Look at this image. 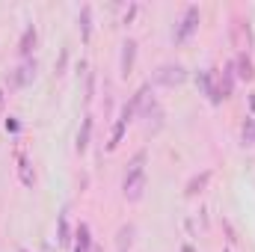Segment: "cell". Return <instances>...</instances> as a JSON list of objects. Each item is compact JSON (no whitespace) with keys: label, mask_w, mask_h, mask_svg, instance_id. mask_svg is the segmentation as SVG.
<instances>
[{"label":"cell","mask_w":255,"mask_h":252,"mask_svg":"<svg viewBox=\"0 0 255 252\" xmlns=\"http://www.w3.org/2000/svg\"><path fill=\"white\" fill-rule=\"evenodd\" d=\"M142 163H145V148H139L130 157V163H128L125 181H122V190H125L128 202H139L142 193H145V169H142Z\"/></svg>","instance_id":"obj_1"},{"label":"cell","mask_w":255,"mask_h":252,"mask_svg":"<svg viewBox=\"0 0 255 252\" xmlns=\"http://www.w3.org/2000/svg\"><path fill=\"white\" fill-rule=\"evenodd\" d=\"M184 80H187V68L178 63H166L154 71V83H160V86H178Z\"/></svg>","instance_id":"obj_2"},{"label":"cell","mask_w":255,"mask_h":252,"mask_svg":"<svg viewBox=\"0 0 255 252\" xmlns=\"http://www.w3.org/2000/svg\"><path fill=\"white\" fill-rule=\"evenodd\" d=\"M196 27H199V6H187V9H184V18H181V24L175 27V45L187 42L193 33H196Z\"/></svg>","instance_id":"obj_3"},{"label":"cell","mask_w":255,"mask_h":252,"mask_svg":"<svg viewBox=\"0 0 255 252\" xmlns=\"http://www.w3.org/2000/svg\"><path fill=\"white\" fill-rule=\"evenodd\" d=\"M36 68H39L36 60H30V57H27L24 63H21L12 74H9V77H6V80H9V86H27V83H33V80H36Z\"/></svg>","instance_id":"obj_4"},{"label":"cell","mask_w":255,"mask_h":252,"mask_svg":"<svg viewBox=\"0 0 255 252\" xmlns=\"http://www.w3.org/2000/svg\"><path fill=\"white\" fill-rule=\"evenodd\" d=\"M196 83H199V89L211 98V104H220V92H217V83H214V71H211V68H208V71H199Z\"/></svg>","instance_id":"obj_5"},{"label":"cell","mask_w":255,"mask_h":252,"mask_svg":"<svg viewBox=\"0 0 255 252\" xmlns=\"http://www.w3.org/2000/svg\"><path fill=\"white\" fill-rule=\"evenodd\" d=\"M133 60H136V42H133V39H128L125 45H122V65H119L122 77H128V74H130V68H133Z\"/></svg>","instance_id":"obj_6"},{"label":"cell","mask_w":255,"mask_h":252,"mask_svg":"<svg viewBox=\"0 0 255 252\" xmlns=\"http://www.w3.org/2000/svg\"><path fill=\"white\" fill-rule=\"evenodd\" d=\"M232 86H235V63H229V65H226V71H223V77H220V83H217L220 101L232 95Z\"/></svg>","instance_id":"obj_7"},{"label":"cell","mask_w":255,"mask_h":252,"mask_svg":"<svg viewBox=\"0 0 255 252\" xmlns=\"http://www.w3.org/2000/svg\"><path fill=\"white\" fill-rule=\"evenodd\" d=\"M89 136H92V116H83V127H80V133H77V142H74L77 154H83V151L89 148Z\"/></svg>","instance_id":"obj_8"},{"label":"cell","mask_w":255,"mask_h":252,"mask_svg":"<svg viewBox=\"0 0 255 252\" xmlns=\"http://www.w3.org/2000/svg\"><path fill=\"white\" fill-rule=\"evenodd\" d=\"M18 175H21V184L24 187H33L36 184V172H33V166H30V160L24 154L18 157Z\"/></svg>","instance_id":"obj_9"},{"label":"cell","mask_w":255,"mask_h":252,"mask_svg":"<svg viewBox=\"0 0 255 252\" xmlns=\"http://www.w3.org/2000/svg\"><path fill=\"white\" fill-rule=\"evenodd\" d=\"M235 74L238 77H244V80H253L255 71H253V60H250V54H238V60H235Z\"/></svg>","instance_id":"obj_10"},{"label":"cell","mask_w":255,"mask_h":252,"mask_svg":"<svg viewBox=\"0 0 255 252\" xmlns=\"http://www.w3.org/2000/svg\"><path fill=\"white\" fill-rule=\"evenodd\" d=\"M33 48H36V27H27L24 36H21V42H18V51H21V57H30Z\"/></svg>","instance_id":"obj_11"},{"label":"cell","mask_w":255,"mask_h":252,"mask_svg":"<svg viewBox=\"0 0 255 252\" xmlns=\"http://www.w3.org/2000/svg\"><path fill=\"white\" fill-rule=\"evenodd\" d=\"M74 241H77V247H74V250H80V252H86L89 247H92V235H89V226H86V223H80V226H77Z\"/></svg>","instance_id":"obj_12"},{"label":"cell","mask_w":255,"mask_h":252,"mask_svg":"<svg viewBox=\"0 0 255 252\" xmlns=\"http://www.w3.org/2000/svg\"><path fill=\"white\" fill-rule=\"evenodd\" d=\"M130 241H133V226H122V229H119V235H116V250L128 252V250H130Z\"/></svg>","instance_id":"obj_13"},{"label":"cell","mask_w":255,"mask_h":252,"mask_svg":"<svg viewBox=\"0 0 255 252\" xmlns=\"http://www.w3.org/2000/svg\"><path fill=\"white\" fill-rule=\"evenodd\" d=\"M80 33H83V42H89V36H92V6L80 9Z\"/></svg>","instance_id":"obj_14"},{"label":"cell","mask_w":255,"mask_h":252,"mask_svg":"<svg viewBox=\"0 0 255 252\" xmlns=\"http://www.w3.org/2000/svg\"><path fill=\"white\" fill-rule=\"evenodd\" d=\"M208 181H211V169H205L202 175H196V178H190V184H187V190H184V193H187V196H196V193H199V190L205 187Z\"/></svg>","instance_id":"obj_15"},{"label":"cell","mask_w":255,"mask_h":252,"mask_svg":"<svg viewBox=\"0 0 255 252\" xmlns=\"http://www.w3.org/2000/svg\"><path fill=\"white\" fill-rule=\"evenodd\" d=\"M57 235H60V238H57L60 244H71V229H68V211H63V214H60V226H57Z\"/></svg>","instance_id":"obj_16"},{"label":"cell","mask_w":255,"mask_h":252,"mask_svg":"<svg viewBox=\"0 0 255 252\" xmlns=\"http://www.w3.org/2000/svg\"><path fill=\"white\" fill-rule=\"evenodd\" d=\"M125 127H128V122H122V119H119V122L113 125V133H110V142H107V148H110V151H113V148H116V145L122 142V133H125Z\"/></svg>","instance_id":"obj_17"},{"label":"cell","mask_w":255,"mask_h":252,"mask_svg":"<svg viewBox=\"0 0 255 252\" xmlns=\"http://www.w3.org/2000/svg\"><path fill=\"white\" fill-rule=\"evenodd\" d=\"M241 136H244V145H253V142H255V119H253V116H247Z\"/></svg>","instance_id":"obj_18"},{"label":"cell","mask_w":255,"mask_h":252,"mask_svg":"<svg viewBox=\"0 0 255 252\" xmlns=\"http://www.w3.org/2000/svg\"><path fill=\"white\" fill-rule=\"evenodd\" d=\"M95 98V74H89V80H86V101H92Z\"/></svg>","instance_id":"obj_19"},{"label":"cell","mask_w":255,"mask_h":252,"mask_svg":"<svg viewBox=\"0 0 255 252\" xmlns=\"http://www.w3.org/2000/svg\"><path fill=\"white\" fill-rule=\"evenodd\" d=\"M6 130H18V122H15V119H12V116H9V119H6Z\"/></svg>","instance_id":"obj_20"},{"label":"cell","mask_w":255,"mask_h":252,"mask_svg":"<svg viewBox=\"0 0 255 252\" xmlns=\"http://www.w3.org/2000/svg\"><path fill=\"white\" fill-rule=\"evenodd\" d=\"M181 252H196V250H193L190 244H184V247H181Z\"/></svg>","instance_id":"obj_21"},{"label":"cell","mask_w":255,"mask_h":252,"mask_svg":"<svg viewBox=\"0 0 255 252\" xmlns=\"http://www.w3.org/2000/svg\"><path fill=\"white\" fill-rule=\"evenodd\" d=\"M0 104H3V92H0Z\"/></svg>","instance_id":"obj_22"},{"label":"cell","mask_w":255,"mask_h":252,"mask_svg":"<svg viewBox=\"0 0 255 252\" xmlns=\"http://www.w3.org/2000/svg\"><path fill=\"white\" fill-rule=\"evenodd\" d=\"M74 252H80V250H74Z\"/></svg>","instance_id":"obj_23"},{"label":"cell","mask_w":255,"mask_h":252,"mask_svg":"<svg viewBox=\"0 0 255 252\" xmlns=\"http://www.w3.org/2000/svg\"><path fill=\"white\" fill-rule=\"evenodd\" d=\"M21 252H24V250H21Z\"/></svg>","instance_id":"obj_24"}]
</instances>
